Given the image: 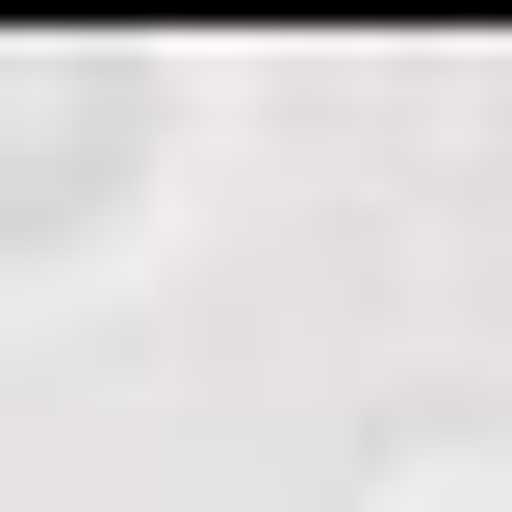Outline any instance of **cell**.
Wrapping results in <instances>:
<instances>
[{
    "label": "cell",
    "mask_w": 512,
    "mask_h": 512,
    "mask_svg": "<svg viewBox=\"0 0 512 512\" xmlns=\"http://www.w3.org/2000/svg\"><path fill=\"white\" fill-rule=\"evenodd\" d=\"M384 512H512V461H487V436H410V461H384Z\"/></svg>",
    "instance_id": "obj_1"
}]
</instances>
